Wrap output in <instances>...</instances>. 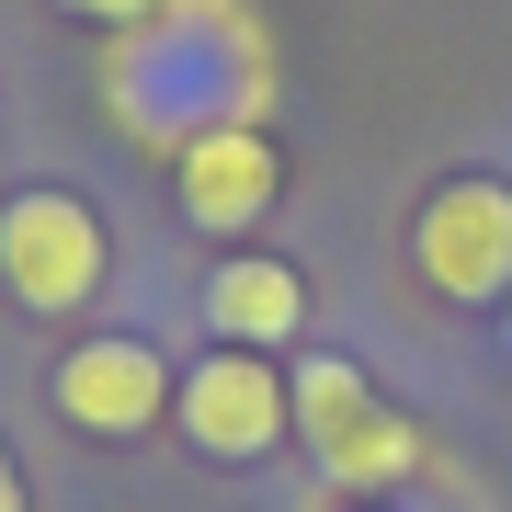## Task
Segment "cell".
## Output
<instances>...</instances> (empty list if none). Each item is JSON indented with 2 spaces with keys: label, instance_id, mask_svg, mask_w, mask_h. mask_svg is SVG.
<instances>
[{
  "label": "cell",
  "instance_id": "6da1fadb",
  "mask_svg": "<svg viewBox=\"0 0 512 512\" xmlns=\"http://www.w3.org/2000/svg\"><path fill=\"white\" fill-rule=\"evenodd\" d=\"M103 103L160 160L205 126H262L274 114V23L251 0H160L148 23L103 35Z\"/></svg>",
  "mask_w": 512,
  "mask_h": 512
},
{
  "label": "cell",
  "instance_id": "7a4b0ae2",
  "mask_svg": "<svg viewBox=\"0 0 512 512\" xmlns=\"http://www.w3.org/2000/svg\"><path fill=\"white\" fill-rule=\"evenodd\" d=\"M285 387H296V433H308V456H319L330 490H399V478H421V421L387 410L365 365L308 353Z\"/></svg>",
  "mask_w": 512,
  "mask_h": 512
},
{
  "label": "cell",
  "instance_id": "3957f363",
  "mask_svg": "<svg viewBox=\"0 0 512 512\" xmlns=\"http://www.w3.org/2000/svg\"><path fill=\"white\" fill-rule=\"evenodd\" d=\"M103 274H114V239H103V217L69 183H35V194L0 205V285H12V308L80 319L103 296Z\"/></svg>",
  "mask_w": 512,
  "mask_h": 512
},
{
  "label": "cell",
  "instance_id": "277c9868",
  "mask_svg": "<svg viewBox=\"0 0 512 512\" xmlns=\"http://www.w3.org/2000/svg\"><path fill=\"white\" fill-rule=\"evenodd\" d=\"M410 262L444 308H501L512 296V183L501 171H456L421 194L410 217Z\"/></svg>",
  "mask_w": 512,
  "mask_h": 512
},
{
  "label": "cell",
  "instance_id": "5b68a950",
  "mask_svg": "<svg viewBox=\"0 0 512 512\" xmlns=\"http://www.w3.org/2000/svg\"><path fill=\"white\" fill-rule=\"evenodd\" d=\"M171 421L194 433V456H228V467H262L274 444L296 433V387L274 376V353H239L217 342L205 365L171 387Z\"/></svg>",
  "mask_w": 512,
  "mask_h": 512
},
{
  "label": "cell",
  "instance_id": "8992f818",
  "mask_svg": "<svg viewBox=\"0 0 512 512\" xmlns=\"http://www.w3.org/2000/svg\"><path fill=\"white\" fill-rule=\"evenodd\" d=\"M171 376L148 342H126V330H103V342H69L57 353V376H46V399L69 433H92V444H137V433H160L171 421Z\"/></svg>",
  "mask_w": 512,
  "mask_h": 512
},
{
  "label": "cell",
  "instance_id": "52a82bcc",
  "mask_svg": "<svg viewBox=\"0 0 512 512\" xmlns=\"http://www.w3.org/2000/svg\"><path fill=\"white\" fill-rule=\"evenodd\" d=\"M171 194H183V217L205 239H251L285 194V148L262 126H205V137L171 148Z\"/></svg>",
  "mask_w": 512,
  "mask_h": 512
},
{
  "label": "cell",
  "instance_id": "ba28073f",
  "mask_svg": "<svg viewBox=\"0 0 512 512\" xmlns=\"http://www.w3.org/2000/svg\"><path fill=\"white\" fill-rule=\"evenodd\" d=\"M205 330L239 353H285L296 330H308V274L274 251H228L217 274H205Z\"/></svg>",
  "mask_w": 512,
  "mask_h": 512
},
{
  "label": "cell",
  "instance_id": "9c48e42d",
  "mask_svg": "<svg viewBox=\"0 0 512 512\" xmlns=\"http://www.w3.org/2000/svg\"><path fill=\"white\" fill-rule=\"evenodd\" d=\"M57 12H69V23H103V35H126V23H148L160 0H57Z\"/></svg>",
  "mask_w": 512,
  "mask_h": 512
},
{
  "label": "cell",
  "instance_id": "30bf717a",
  "mask_svg": "<svg viewBox=\"0 0 512 512\" xmlns=\"http://www.w3.org/2000/svg\"><path fill=\"white\" fill-rule=\"evenodd\" d=\"M0 512H23V467H12V444H0Z\"/></svg>",
  "mask_w": 512,
  "mask_h": 512
}]
</instances>
